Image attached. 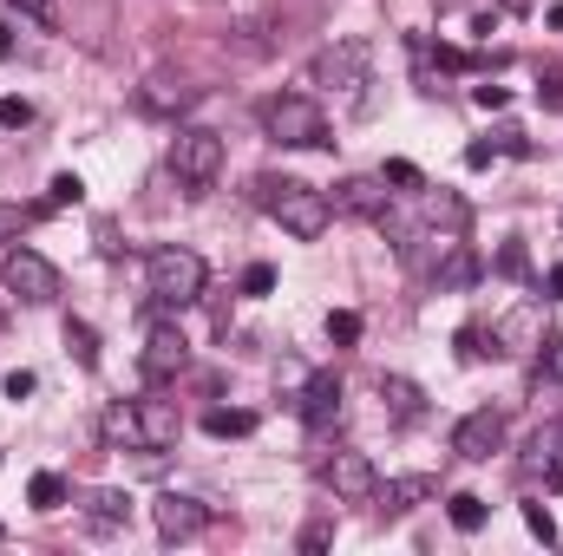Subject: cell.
<instances>
[{
    "label": "cell",
    "mask_w": 563,
    "mask_h": 556,
    "mask_svg": "<svg viewBox=\"0 0 563 556\" xmlns=\"http://www.w3.org/2000/svg\"><path fill=\"white\" fill-rule=\"evenodd\" d=\"M328 544H334V524H321V518H314V524L301 531V551L314 556V551H328Z\"/></svg>",
    "instance_id": "d590c367"
},
{
    "label": "cell",
    "mask_w": 563,
    "mask_h": 556,
    "mask_svg": "<svg viewBox=\"0 0 563 556\" xmlns=\"http://www.w3.org/2000/svg\"><path fill=\"white\" fill-rule=\"evenodd\" d=\"M26 504H33V511H59V504H66V478H59V471H33Z\"/></svg>",
    "instance_id": "603a6c76"
},
{
    "label": "cell",
    "mask_w": 563,
    "mask_h": 556,
    "mask_svg": "<svg viewBox=\"0 0 563 556\" xmlns=\"http://www.w3.org/2000/svg\"><path fill=\"white\" fill-rule=\"evenodd\" d=\"M197 99H203V92H197L184 73H151V79L139 86V105L144 112H157V119H177V112H190Z\"/></svg>",
    "instance_id": "8fae6325"
},
{
    "label": "cell",
    "mask_w": 563,
    "mask_h": 556,
    "mask_svg": "<svg viewBox=\"0 0 563 556\" xmlns=\"http://www.w3.org/2000/svg\"><path fill=\"white\" fill-rule=\"evenodd\" d=\"M263 132L288 151H321L328 144V119H321V105L308 99V92H282L263 105Z\"/></svg>",
    "instance_id": "3957f363"
},
{
    "label": "cell",
    "mask_w": 563,
    "mask_h": 556,
    "mask_svg": "<svg viewBox=\"0 0 563 556\" xmlns=\"http://www.w3.org/2000/svg\"><path fill=\"white\" fill-rule=\"evenodd\" d=\"M328 341H334V347H354V341H361V314H354V308L328 314Z\"/></svg>",
    "instance_id": "83f0119b"
},
{
    "label": "cell",
    "mask_w": 563,
    "mask_h": 556,
    "mask_svg": "<svg viewBox=\"0 0 563 556\" xmlns=\"http://www.w3.org/2000/svg\"><path fill=\"white\" fill-rule=\"evenodd\" d=\"M328 203H334V216L380 223V216H387V203H394V190H387V177H341V184L328 190Z\"/></svg>",
    "instance_id": "9c48e42d"
},
{
    "label": "cell",
    "mask_w": 563,
    "mask_h": 556,
    "mask_svg": "<svg viewBox=\"0 0 563 556\" xmlns=\"http://www.w3.org/2000/svg\"><path fill=\"white\" fill-rule=\"evenodd\" d=\"M106 438L112 445H139V407H112L106 413Z\"/></svg>",
    "instance_id": "d4e9b609"
},
{
    "label": "cell",
    "mask_w": 563,
    "mask_h": 556,
    "mask_svg": "<svg viewBox=\"0 0 563 556\" xmlns=\"http://www.w3.org/2000/svg\"><path fill=\"white\" fill-rule=\"evenodd\" d=\"M498 445H505V413H492V407H478V413H465L459 425H452V452L472 458V465L492 458Z\"/></svg>",
    "instance_id": "30bf717a"
},
{
    "label": "cell",
    "mask_w": 563,
    "mask_h": 556,
    "mask_svg": "<svg viewBox=\"0 0 563 556\" xmlns=\"http://www.w3.org/2000/svg\"><path fill=\"white\" fill-rule=\"evenodd\" d=\"M492 341H498V347H511V354L544 347V308H531V301H525V308H511V314L492 327Z\"/></svg>",
    "instance_id": "5bb4252c"
},
{
    "label": "cell",
    "mask_w": 563,
    "mask_h": 556,
    "mask_svg": "<svg viewBox=\"0 0 563 556\" xmlns=\"http://www.w3.org/2000/svg\"><path fill=\"white\" fill-rule=\"evenodd\" d=\"M139 360H144V374H151V380H170V374H184V360H190V341H184L170 321H157V327L144 334V354H139Z\"/></svg>",
    "instance_id": "7c38bea8"
},
{
    "label": "cell",
    "mask_w": 563,
    "mask_h": 556,
    "mask_svg": "<svg viewBox=\"0 0 563 556\" xmlns=\"http://www.w3.org/2000/svg\"><path fill=\"white\" fill-rule=\"evenodd\" d=\"M341 374H314L308 387H301V419L308 425H328V419H341Z\"/></svg>",
    "instance_id": "9a60e30c"
},
{
    "label": "cell",
    "mask_w": 563,
    "mask_h": 556,
    "mask_svg": "<svg viewBox=\"0 0 563 556\" xmlns=\"http://www.w3.org/2000/svg\"><path fill=\"white\" fill-rule=\"evenodd\" d=\"M86 518H92V531H125L132 524V498L125 491H92L86 498Z\"/></svg>",
    "instance_id": "ffe728a7"
},
{
    "label": "cell",
    "mask_w": 563,
    "mask_h": 556,
    "mask_svg": "<svg viewBox=\"0 0 563 556\" xmlns=\"http://www.w3.org/2000/svg\"><path fill=\"white\" fill-rule=\"evenodd\" d=\"M144 281H151V301H157V308H190V301L203 294V256L164 243V249H151Z\"/></svg>",
    "instance_id": "7a4b0ae2"
},
{
    "label": "cell",
    "mask_w": 563,
    "mask_h": 556,
    "mask_svg": "<svg viewBox=\"0 0 563 556\" xmlns=\"http://www.w3.org/2000/svg\"><path fill=\"white\" fill-rule=\"evenodd\" d=\"M79 197H86V184H79L73 170H59V177L46 184V210H66V203H79Z\"/></svg>",
    "instance_id": "4316f807"
},
{
    "label": "cell",
    "mask_w": 563,
    "mask_h": 556,
    "mask_svg": "<svg viewBox=\"0 0 563 556\" xmlns=\"http://www.w3.org/2000/svg\"><path fill=\"white\" fill-rule=\"evenodd\" d=\"M0 125H33V105L26 99H0Z\"/></svg>",
    "instance_id": "8d00e7d4"
},
{
    "label": "cell",
    "mask_w": 563,
    "mask_h": 556,
    "mask_svg": "<svg viewBox=\"0 0 563 556\" xmlns=\"http://www.w3.org/2000/svg\"><path fill=\"white\" fill-rule=\"evenodd\" d=\"M139 445L144 452L177 445V407L170 400H139Z\"/></svg>",
    "instance_id": "2e32d148"
},
{
    "label": "cell",
    "mask_w": 563,
    "mask_h": 556,
    "mask_svg": "<svg viewBox=\"0 0 563 556\" xmlns=\"http://www.w3.org/2000/svg\"><path fill=\"white\" fill-rule=\"evenodd\" d=\"M445 511H452V531H465V537H472V531H485V498H472V491H459V498H452Z\"/></svg>",
    "instance_id": "cb8c5ba5"
},
{
    "label": "cell",
    "mask_w": 563,
    "mask_h": 556,
    "mask_svg": "<svg viewBox=\"0 0 563 556\" xmlns=\"http://www.w3.org/2000/svg\"><path fill=\"white\" fill-rule=\"evenodd\" d=\"M551 294H563V263H558V269H551Z\"/></svg>",
    "instance_id": "7bdbcfd3"
},
{
    "label": "cell",
    "mask_w": 563,
    "mask_h": 556,
    "mask_svg": "<svg viewBox=\"0 0 563 556\" xmlns=\"http://www.w3.org/2000/svg\"><path fill=\"white\" fill-rule=\"evenodd\" d=\"M256 203L276 216L295 243H314V236H328V223H334L328 190H308V184H295V177H256Z\"/></svg>",
    "instance_id": "6da1fadb"
},
{
    "label": "cell",
    "mask_w": 563,
    "mask_h": 556,
    "mask_svg": "<svg viewBox=\"0 0 563 556\" xmlns=\"http://www.w3.org/2000/svg\"><path fill=\"white\" fill-rule=\"evenodd\" d=\"M538 99H544V105H563V73H544V86H538Z\"/></svg>",
    "instance_id": "ab89813d"
},
{
    "label": "cell",
    "mask_w": 563,
    "mask_h": 556,
    "mask_svg": "<svg viewBox=\"0 0 563 556\" xmlns=\"http://www.w3.org/2000/svg\"><path fill=\"white\" fill-rule=\"evenodd\" d=\"M459 360H485V327H459Z\"/></svg>",
    "instance_id": "e575fe53"
},
{
    "label": "cell",
    "mask_w": 563,
    "mask_h": 556,
    "mask_svg": "<svg viewBox=\"0 0 563 556\" xmlns=\"http://www.w3.org/2000/svg\"><path fill=\"white\" fill-rule=\"evenodd\" d=\"M525 531H531L538 544H558V524H551V511H544V504H525Z\"/></svg>",
    "instance_id": "f546056e"
},
{
    "label": "cell",
    "mask_w": 563,
    "mask_h": 556,
    "mask_svg": "<svg viewBox=\"0 0 563 556\" xmlns=\"http://www.w3.org/2000/svg\"><path fill=\"white\" fill-rule=\"evenodd\" d=\"M66 347L79 354V367H99V334L86 321H66Z\"/></svg>",
    "instance_id": "484cf974"
},
{
    "label": "cell",
    "mask_w": 563,
    "mask_h": 556,
    "mask_svg": "<svg viewBox=\"0 0 563 556\" xmlns=\"http://www.w3.org/2000/svg\"><path fill=\"white\" fill-rule=\"evenodd\" d=\"M525 471H563V419H544L538 432H531V445H525Z\"/></svg>",
    "instance_id": "e0dca14e"
},
{
    "label": "cell",
    "mask_w": 563,
    "mask_h": 556,
    "mask_svg": "<svg viewBox=\"0 0 563 556\" xmlns=\"http://www.w3.org/2000/svg\"><path fill=\"white\" fill-rule=\"evenodd\" d=\"M380 400H387V413L400 419V425H413L426 413V393L407 380V374H380Z\"/></svg>",
    "instance_id": "d6986e66"
},
{
    "label": "cell",
    "mask_w": 563,
    "mask_h": 556,
    "mask_svg": "<svg viewBox=\"0 0 563 556\" xmlns=\"http://www.w3.org/2000/svg\"><path fill=\"white\" fill-rule=\"evenodd\" d=\"M170 170H177V184H184L190 197H203V190L217 184V170H223V138L203 132V125H184V132L170 138Z\"/></svg>",
    "instance_id": "277c9868"
},
{
    "label": "cell",
    "mask_w": 563,
    "mask_h": 556,
    "mask_svg": "<svg viewBox=\"0 0 563 556\" xmlns=\"http://www.w3.org/2000/svg\"><path fill=\"white\" fill-rule=\"evenodd\" d=\"M472 66V53H459V46H439V73H465Z\"/></svg>",
    "instance_id": "f35d334b"
},
{
    "label": "cell",
    "mask_w": 563,
    "mask_h": 556,
    "mask_svg": "<svg viewBox=\"0 0 563 556\" xmlns=\"http://www.w3.org/2000/svg\"><path fill=\"white\" fill-rule=\"evenodd\" d=\"M26 223H33V210H20V203H0V243H13Z\"/></svg>",
    "instance_id": "4dcf8cb0"
},
{
    "label": "cell",
    "mask_w": 563,
    "mask_h": 556,
    "mask_svg": "<svg viewBox=\"0 0 563 556\" xmlns=\"http://www.w3.org/2000/svg\"><path fill=\"white\" fill-rule=\"evenodd\" d=\"M151 524H157L164 544H190V537L210 531V504H203V498H184V491H164V498L151 504Z\"/></svg>",
    "instance_id": "52a82bcc"
},
{
    "label": "cell",
    "mask_w": 563,
    "mask_h": 556,
    "mask_svg": "<svg viewBox=\"0 0 563 556\" xmlns=\"http://www.w3.org/2000/svg\"><path fill=\"white\" fill-rule=\"evenodd\" d=\"M439 485L426 478V471H407V478H394V485H374V504H380V518H407L413 504H426Z\"/></svg>",
    "instance_id": "4fadbf2b"
},
{
    "label": "cell",
    "mask_w": 563,
    "mask_h": 556,
    "mask_svg": "<svg viewBox=\"0 0 563 556\" xmlns=\"http://www.w3.org/2000/svg\"><path fill=\"white\" fill-rule=\"evenodd\" d=\"M269 288H276V269L269 263H250L243 269V294H269Z\"/></svg>",
    "instance_id": "d6a6232c"
},
{
    "label": "cell",
    "mask_w": 563,
    "mask_h": 556,
    "mask_svg": "<svg viewBox=\"0 0 563 556\" xmlns=\"http://www.w3.org/2000/svg\"><path fill=\"white\" fill-rule=\"evenodd\" d=\"M33 393V374H7V400H26Z\"/></svg>",
    "instance_id": "60d3db41"
},
{
    "label": "cell",
    "mask_w": 563,
    "mask_h": 556,
    "mask_svg": "<svg viewBox=\"0 0 563 556\" xmlns=\"http://www.w3.org/2000/svg\"><path fill=\"white\" fill-rule=\"evenodd\" d=\"M498 269H505V276H531V256H525V243H505V249H498Z\"/></svg>",
    "instance_id": "1f68e13d"
},
{
    "label": "cell",
    "mask_w": 563,
    "mask_h": 556,
    "mask_svg": "<svg viewBox=\"0 0 563 556\" xmlns=\"http://www.w3.org/2000/svg\"><path fill=\"white\" fill-rule=\"evenodd\" d=\"M380 177H387V184H400V190H426V177L413 170V164H400V157H394V164H387Z\"/></svg>",
    "instance_id": "836d02e7"
},
{
    "label": "cell",
    "mask_w": 563,
    "mask_h": 556,
    "mask_svg": "<svg viewBox=\"0 0 563 556\" xmlns=\"http://www.w3.org/2000/svg\"><path fill=\"white\" fill-rule=\"evenodd\" d=\"M551 26H563V7H551Z\"/></svg>",
    "instance_id": "ee69618b"
},
{
    "label": "cell",
    "mask_w": 563,
    "mask_h": 556,
    "mask_svg": "<svg viewBox=\"0 0 563 556\" xmlns=\"http://www.w3.org/2000/svg\"><path fill=\"white\" fill-rule=\"evenodd\" d=\"M0 59H13V26H0Z\"/></svg>",
    "instance_id": "b9f144b4"
},
{
    "label": "cell",
    "mask_w": 563,
    "mask_h": 556,
    "mask_svg": "<svg viewBox=\"0 0 563 556\" xmlns=\"http://www.w3.org/2000/svg\"><path fill=\"white\" fill-rule=\"evenodd\" d=\"M203 432H210V438H250V432H256V413H243V407H210V413H203Z\"/></svg>",
    "instance_id": "44dd1931"
},
{
    "label": "cell",
    "mask_w": 563,
    "mask_h": 556,
    "mask_svg": "<svg viewBox=\"0 0 563 556\" xmlns=\"http://www.w3.org/2000/svg\"><path fill=\"white\" fill-rule=\"evenodd\" d=\"M472 99H478V105H485V112H505V105H511V92H505V86H478V92H472Z\"/></svg>",
    "instance_id": "74e56055"
},
{
    "label": "cell",
    "mask_w": 563,
    "mask_h": 556,
    "mask_svg": "<svg viewBox=\"0 0 563 556\" xmlns=\"http://www.w3.org/2000/svg\"><path fill=\"white\" fill-rule=\"evenodd\" d=\"M0 281H7V294H13V301H26V308H46V301H59V269H53L40 249H7Z\"/></svg>",
    "instance_id": "8992f818"
},
{
    "label": "cell",
    "mask_w": 563,
    "mask_h": 556,
    "mask_svg": "<svg viewBox=\"0 0 563 556\" xmlns=\"http://www.w3.org/2000/svg\"><path fill=\"white\" fill-rule=\"evenodd\" d=\"M432 281H439V288H472V281H478V256H472L465 243H445L439 263H432Z\"/></svg>",
    "instance_id": "ac0fdd59"
},
{
    "label": "cell",
    "mask_w": 563,
    "mask_h": 556,
    "mask_svg": "<svg viewBox=\"0 0 563 556\" xmlns=\"http://www.w3.org/2000/svg\"><path fill=\"white\" fill-rule=\"evenodd\" d=\"M367 59H374L367 40H334V46H321V53L308 59V79L328 86V92H341V99H354V92L367 86Z\"/></svg>",
    "instance_id": "5b68a950"
},
{
    "label": "cell",
    "mask_w": 563,
    "mask_h": 556,
    "mask_svg": "<svg viewBox=\"0 0 563 556\" xmlns=\"http://www.w3.org/2000/svg\"><path fill=\"white\" fill-rule=\"evenodd\" d=\"M7 13H20V20H33V26H59V13H53V0H0Z\"/></svg>",
    "instance_id": "f1b7e54d"
},
{
    "label": "cell",
    "mask_w": 563,
    "mask_h": 556,
    "mask_svg": "<svg viewBox=\"0 0 563 556\" xmlns=\"http://www.w3.org/2000/svg\"><path fill=\"white\" fill-rule=\"evenodd\" d=\"M426 223H432V230L445 223V236H459V230H465V203H459L452 190H426Z\"/></svg>",
    "instance_id": "7402d4cb"
},
{
    "label": "cell",
    "mask_w": 563,
    "mask_h": 556,
    "mask_svg": "<svg viewBox=\"0 0 563 556\" xmlns=\"http://www.w3.org/2000/svg\"><path fill=\"white\" fill-rule=\"evenodd\" d=\"M321 478H328V491H334L341 504H374V485H380V471H374L367 452H334V458L321 465Z\"/></svg>",
    "instance_id": "ba28073f"
}]
</instances>
